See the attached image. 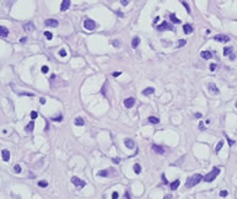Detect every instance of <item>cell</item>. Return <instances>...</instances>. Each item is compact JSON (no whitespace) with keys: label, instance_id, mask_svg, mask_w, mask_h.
Segmentation results:
<instances>
[{"label":"cell","instance_id":"cell-2","mask_svg":"<svg viewBox=\"0 0 237 199\" xmlns=\"http://www.w3.org/2000/svg\"><path fill=\"white\" fill-rule=\"evenodd\" d=\"M219 173H220V168H219V167H214V168H213V170L210 171L209 173L203 178V181H204V182H208V183H210V182H213V181L219 176Z\"/></svg>","mask_w":237,"mask_h":199},{"label":"cell","instance_id":"cell-38","mask_svg":"<svg viewBox=\"0 0 237 199\" xmlns=\"http://www.w3.org/2000/svg\"><path fill=\"white\" fill-rule=\"evenodd\" d=\"M20 96L21 95H22V96H31V97H32V96H33V94H31V92H17Z\"/></svg>","mask_w":237,"mask_h":199},{"label":"cell","instance_id":"cell-45","mask_svg":"<svg viewBox=\"0 0 237 199\" xmlns=\"http://www.w3.org/2000/svg\"><path fill=\"white\" fill-rule=\"evenodd\" d=\"M122 73L120 71H114V73H113L112 75H113V76H114V78H117V76H119V75H120Z\"/></svg>","mask_w":237,"mask_h":199},{"label":"cell","instance_id":"cell-12","mask_svg":"<svg viewBox=\"0 0 237 199\" xmlns=\"http://www.w3.org/2000/svg\"><path fill=\"white\" fill-rule=\"evenodd\" d=\"M200 57L203 59H205V60H208V59H210L213 57V53L209 52V51H203V52H200Z\"/></svg>","mask_w":237,"mask_h":199},{"label":"cell","instance_id":"cell-18","mask_svg":"<svg viewBox=\"0 0 237 199\" xmlns=\"http://www.w3.org/2000/svg\"><path fill=\"white\" fill-rule=\"evenodd\" d=\"M183 31H184L186 35H189V33H192V32H193V26L189 25V23H187V25L183 26Z\"/></svg>","mask_w":237,"mask_h":199},{"label":"cell","instance_id":"cell-27","mask_svg":"<svg viewBox=\"0 0 237 199\" xmlns=\"http://www.w3.org/2000/svg\"><path fill=\"white\" fill-rule=\"evenodd\" d=\"M222 146H224V140H220V141H219V144L216 145V148H215V152L218 154V152L220 151V150L222 149Z\"/></svg>","mask_w":237,"mask_h":199},{"label":"cell","instance_id":"cell-54","mask_svg":"<svg viewBox=\"0 0 237 199\" xmlns=\"http://www.w3.org/2000/svg\"><path fill=\"white\" fill-rule=\"evenodd\" d=\"M236 107H237V102H236Z\"/></svg>","mask_w":237,"mask_h":199},{"label":"cell","instance_id":"cell-26","mask_svg":"<svg viewBox=\"0 0 237 199\" xmlns=\"http://www.w3.org/2000/svg\"><path fill=\"white\" fill-rule=\"evenodd\" d=\"M150 123H152V124H157V123L160 122V119L157 117H154V116H151V117H149V119H148Z\"/></svg>","mask_w":237,"mask_h":199},{"label":"cell","instance_id":"cell-25","mask_svg":"<svg viewBox=\"0 0 237 199\" xmlns=\"http://www.w3.org/2000/svg\"><path fill=\"white\" fill-rule=\"evenodd\" d=\"M75 125H84L85 124V122H84V119L81 117H78V118H75Z\"/></svg>","mask_w":237,"mask_h":199},{"label":"cell","instance_id":"cell-10","mask_svg":"<svg viewBox=\"0 0 237 199\" xmlns=\"http://www.w3.org/2000/svg\"><path fill=\"white\" fill-rule=\"evenodd\" d=\"M152 150L156 152V154H160V155H162V154H165V149L162 148V146H160V145H152Z\"/></svg>","mask_w":237,"mask_h":199},{"label":"cell","instance_id":"cell-24","mask_svg":"<svg viewBox=\"0 0 237 199\" xmlns=\"http://www.w3.org/2000/svg\"><path fill=\"white\" fill-rule=\"evenodd\" d=\"M139 43H140L139 37H134L133 41H132V47H133V48H136V47L139 46Z\"/></svg>","mask_w":237,"mask_h":199},{"label":"cell","instance_id":"cell-19","mask_svg":"<svg viewBox=\"0 0 237 199\" xmlns=\"http://www.w3.org/2000/svg\"><path fill=\"white\" fill-rule=\"evenodd\" d=\"M179 184H181L179 179H176V181H173V182H172V183L170 184V187H171V189H172V191H176L177 188L179 187Z\"/></svg>","mask_w":237,"mask_h":199},{"label":"cell","instance_id":"cell-41","mask_svg":"<svg viewBox=\"0 0 237 199\" xmlns=\"http://www.w3.org/2000/svg\"><path fill=\"white\" fill-rule=\"evenodd\" d=\"M226 138H227V141H229V145H230V146H232V145L235 144V141L233 140H231V139L227 137V134H226Z\"/></svg>","mask_w":237,"mask_h":199},{"label":"cell","instance_id":"cell-32","mask_svg":"<svg viewBox=\"0 0 237 199\" xmlns=\"http://www.w3.org/2000/svg\"><path fill=\"white\" fill-rule=\"evenodd\" d=\"M14 171L16 172V173H20V172H21V166L20 165H15L14 166Z\"/></svg>","mask_w":237,"mask_h":199},{"label":"cell","instance_id":"cell-28","mask_svg":"<svg viewBox=\"0 0 237 199\" xmlns=\"http://www.w3.org/2000/svg\"><path fill=\"white\" fill-rule=\"evenodd\" d=\"M134 172H135V173L136 175H139L140 173V172H141V166H140L139 164H135V165H134Z\"/></svg>","mask_w":237,"mask_h":199},{"label":"cell","instance_id":"cell-50","mask_svg":"<svg viewBox=\"0 0 237 199\" xmlns=\"http://www.w3.org/2000/svg\"><path fill=\"white\" fill-rule=\"evenodd\" d=\"M199 128H200V130H204V129H205V128H204V124H203L202 122H200V124H199Z\"/></svg>","mask_w":237,"mask_h":199},{"label":"cell","instance_id":"cell-14","mask_svg":"<svg viewBox=\"0 0 237 199\" xmlns=\"http://www.w3.org/2000/svg\"><path fill=\"white\" fill-rule=\"evenodd\" d=\"M1 155H3V161H5V162H8V161L10 160V151L6 149H4L1 151Z\"/></svg>","mask_w":237,"mask_h":199},{"label":"cell","instance_id":"cell-34","mask_svg":"<svg viewBox=\"0 0 237 199\" xmlns=\"http://www.w3.org/2000/svg\"><path fill=\"white\" fill-rule=\"evenodd\" d=\"M38 186H39V187H43V188H44V187H47V186H48V183H47L46 181H39V182H38Z\"/></svg>","mask_w":237,"mask_h":199},{"label":"cell","instance_id":"cell-52","mask_svg":"<svg viewBox=\"0 0 237 199\" xmlns=\"http://www.w3.org/2000/svg\"><path fill=\"white\" fill-rule=\"evenodd\" d=\"M195 118H198V119L202 118V113H195Z\"/></svg>","mask_w":237,"mask_h":199},{"label":"cell","instance_id":"cell-53","mask_svg":"<svg viewBox=\"0 0 237 199\" xmlns=\"http://www.w3.org/2000/svg\"><path fill=\"white\" fill-rule=\"evenodd\" d=\"M235 57H236L235 54H231V55H230V58H231V59H235Z\"/></svg>","mask_w":237,"mask_h":199},{"label":"cell","instance_id":"cell-4","mask_svg":"<svg viewBox=\"0 0 237 199\" xmlns=\"http://www.w3.org/2000/svg\"><path fill=\"white\" fill-rule=\"evenodd\" d=\"M214 39L218 41V42H221V43H227L230 41V37L226 36V35H216L214 37Z\"/></svg>","mask_w":237,"mask_h":199},{"label":"cell","instance_id":"cell-36","mask_svg":"<svg viewBox=\"0 0 237 199\" xmlns=\"http://www.w3.org/2000/svg\"><path fill=\"white\" fill-rule=\"evenodd\" d=\"M182 4H183V6L186 8V10H187V11H188V12H190V8H189V5H188L186 1H182Z\"/></svg>","mask_w":237,"mask_h":199},{"label":"cell","instance_id":"cell-51","mask_svg":"<svg viewBox=\"0 0 237 199\" xmlns=\"http://www.w3.org/2000/svg\"><path fill=\"white\" fill-rule=\"evenodd\" d=\"M26 41H27V38H26V37H23V38H21V39H20V43H25Z\"/></svg>","mask_w":237,"mask_h":199},{"label":"cell","instance_id":"cell-11","mask_svg":"<svg viewBox=\"0 0 237 199\" xmlns=\"http://www.w3.org/2000/svg\"><path fill=\"white\" fill-rule=\"evenodd\" d=\"M113 168H109V170H102V171H100L98 173H97V176L98 177H109L111 176V171H112Z\"/></svg>","mask_w":237,"mask_h":199},{"label":"cell","instance_id":"cell-15","mask_svg":"<svg viewBox=\"0 0 237 199\" xmlns=\"http://www.w3.org/2000/svg\"><path fill=\"white\" fill-rule=\"evenodd\" d=\"M124 144H125V146L129 148V149H134V148H135V143H134L132 139H128L127 138L125 140H124Z\"/></svg>","mask_w":237,"mask_h":199},{"label":"cell","instance_id":"cell-29","mask_svg":"<svg viewBox=\"0 0 237 199\" xmlns=\"http://www.w3.org/2000/svg\"><path fill=\"white\" fill-rule=\"evenodd\" d=\"M186 43H187L186 39H179L178 43H177V47H184V46H186Z\"/></svg>","mask_w":237,"mask_h":199},{"label":"cell","instance_id":"cell-20","mask_svg":"<svg viewBox=\"0 0 237 199\" xmlns=\"http://www.w3.org/2000/svg\"><path fill=\"white\" fill-rule=\"evenodd\" d=\"M154 92H155V89L154 87H148V89H145L143 91V95L144 96H149V95H152Z\"/></svg>","mask_w":237,"mask_h":199},{"label":"cell","instance_id":"cell-1","mask_svg":"<svg viewBox=\"0 0 237 199\" xmlns=\"http://www.w3.org/2000/svg\"><path fill=\"white\" fill-rule=\"evenodd\" d=\"M202 181H203V176H202L200 173H197V175H194V176H192L186 182V187H187V188L194 187L195 184H198L199 182H202Z\"/></svg>","mask_w":237,"mask_h":199},{"label":"cell","instance_id":"cell-43","mask_svg":"<svg viewBox=\"0 0 237 199\" xmlns=\"http://www.w3.org/2000/svg\"><path fill=\"white\" fill-rule=\"evenodd\" d=\"M120 4L123 5V6H127V5L129 4V1H128V0H122V1H120Z\"/></svg>","mask_w":237,"mask_h":199},{"label":"cell","instance_id":"cell-42","mask_svg":"<svg viewBox=\"0 0 237 199\" xmlns=\"http://www.w3.org/2000/svg\"><path fill=\"white\" fill-rule=\"evenodd\" d=\"M112 199H118V193L117 192H113L112 193Z\"/></svg>","mask_w":237,"mask_h":199},{"label":"cell","instance_id":"cell-30","mask_svg":"<svg viewBox=\"0 0 237 199\" xmlns=\"http://www.w3.org/2000/svg\"><path fill=\"white\" fill-rule=\"evenodd\" d=\"M44 36H46V38H47V39H49V41L53 38V35L49 31H46V32H44Z\"/></svg>","mask_w":237,"mask_h":199},{"label":"cell","instance_id":"cell-46","mask_svg":"<svg viewBox=\"0 0 237 199\" xmlns=\"http://www.w3.org/2000/svg\"><path fill=\"white\" fill-rule=\"evenodd\" d=\"M215 69H216V64H211V65H210V70L214 71Z\"/></svg>","mask_w":237,"mask_h":199},{"label":"cell","instance_id":"cell-22","mask_svg":"<svg viewBox=\"0 0 237 199\" xmlns=\"http://www.w3.org/2000/svg\"><path fill=\"white\" fill-rule=\"evenodd\" d=\"M33 128H35V122H30L25 127V130L27 133H31L32 130H33Z\"/></svg>","mask_w":237,"mask_h":199},{"label":"cell","instance_id":"cell-5","mask_svg":"<svg viewBox=\"0 0 237 199\" xmlns=\"http://www.w3.org/2000/svg\"><path fill=\"white\" fill-rule=\"evenodd\" d=\"M71 182H73L74 186H76V187H79V188H84V187H85V182H84L82 179H80L79 177H73V178H71Z\"/></svg>","mask_w":237,"mask_h":199},{"label":"cell","instance_id":"cell-21","mask_svg":"<svg viewBox=\"0 0 237 199\" xmlns=\"http://www.w3.org/2000/svg\"><path fill=\"white\" fill-rule=\"evenodd\" d=\"M232 51H233L232 47H225V48H224V55H225V57L231 55V54H232Z\"/></svg>","mask_w":237,"mask_h":199},{"label":"cell","instance_id":"cell-49","mask_svg":"<svg viewBox=\"0 0 237 199\" xmlns=\"http://www.w3.org/2000/svg\"><path fill=\"white\" fill-rule=\"evenodd\" d=\"M162 179H163V184H167L168 182L166 181V177H165V175H162Z\"/></svg>","mask_w":237,"mask_h":199},{"label":"cell","instance_id":"cell-37","mask_svg":"<svg viewBox=\"0 0 237 199\" xmlns=\"http://www.w3.org/2000/svg\"><path fill=\"white\" fill-rule=\"evenodd\" d=\"M112 44H113V47H119L120 46V42L118 41V39H114V41L112 42Z\"/></svg>","mask_w":237,"mask_h":199},{"label":"cell","instance_id":"cell-47","mask_svg":"<svg viewBox=\"0 0 237 199\" xmlns=\"http://www.w3.org/2000/svg\"><path fill=\"white\" fill-rule=\"evenodd\" d=\"M124 199H132V198H130V195H129V193H128V192H125V193H124Z\"/></svg>","mask_w":237,"mask_h":199},{"label":"cell","instance_id":"cell-9","mask_svg":"<svg viewBox=\"0 0 237 199\" xmlns=\"http://www.w3.org/2000/svg\"><path fill=\"white\" fill-rule=\"evenodd\" d=\"M208 90H209L211 94H215V95L219 94V89H218V86L215 85L214 82H209V84H208Z\"/></svg>","mask_w":237,"mask_h":199},{"label":"cell","instance_id":"cell-16","mask_svg":"<svg viewBox=\"0 0 237 199\" xmlns=\"http://www.w3.org/2000/svg\"><path fill=\"white\" fill-rule=\"evenodd\" d=\"M9 36V30L5 26H0V37H8Z\"/></svg>","mask_w":237,"mask_h":199},{"label":"cell","instance_id":"cell-48","mask_svg":"<svg viewBox=\"0 0 237 199\" xmlns=\"http://www.w3.org/2000/svg\"><path fill=\"white\" fill-rule=\"evenodd\" d=\"M39 102H41V105H44V103H46V98H44V97H42V98L39 100Z\"/></svg>","mask_w":237,"mask_h":199},{"label":"cell","instance_id":"cell-3","mask_svg":"<svg viewBox=\"0 0 237 199\" xmlns=\"http://www.w3.org/2000/svg\"><path fill=\"white\" fill-rule=\"evenodd\" d=\"M84 27L86 30H89V31H92V30L96 28V23H95L93 20L87 19V20H85V22H84Z\"/></svg>","mask_w":237,"mask_h":199},{"label":"cell","instance_id":"cell-13","mask_svg":"<svg viewBox=\"0 0 237 199\" xmlns=\"http://www.w3.org/2000/svg\"><path fill=\"white\" fill-rule=\"evenodd\" d=\"M70 4H71V3H70L69 0H63V1H62V5H60V10H62V11H65V10H68V9L70 8Z\"/></svg>","mask_w":237,"mask_h":199},{"label":"cell","instance_id":"cell-40","mask_svg":"<svg viewBox=\"0 0 237 199\" xmlns=\"http://www.w3.org/2000/svg\"><path fill=\"white\" fill-rule=\"evenodd\" d=\"M48 70H49V69H48V66H47V65H43V66H42V73H43V74L48 73Z\"/></svg>","mask_w":237,"mask_h":199},{"label":"cell","instance_id":"cell-6","mask_svg":"<svg viewBox=\"0 0 237 199\" xmlns=\"http://www.w3.org/2000/svg\"><path fill=\"white\" fill-rule=\"evenodd\" d=\"M58 20L55 19H48L46 20V26H48V27H58Z\"/></svg>","mask_w":237,"mask_h":199},{"label":"cell","instance_id":"cell-33","mask_svg":"<svg viewBox=\"0 0 237 199\" xmlns=\"http://www.w3.org/2000/svg\"><path fill=\"white\" fill-rule=\"evenodd\" d=\"M37 117H38V113H37L36 111H32L31 112V118H32V119H36Z\"/></svg>","mask_w":237,"mask_h":199},{"label":"cell","instance_id":"cell-23","mask_svg":"<svg viewBox=\"0 0 237 199\" xmlns=\"http://www.w3.org/2000/svg\"><path fill=\"white\" fill-rule=\"evenodd\" d=\"M170 19H171V21H172L173 23H181V20H179L178 17H176L175 14H171V15H170Z\"/></svg>","mask_w":237,"mask_h":199},{"label":"cell","instance_id":"cell-35","mask_svg":"<svg viewBox=\"0 0 237 199\" xmlns=\"http://www.w3.org/2000/svg\"><path fill=\"white\" fill-rule=\"evenodd\" d=\"M227 195H229V192L227 191H221V192H220V197L225 198V197H227Z\"/></svg>","mask_w":237,"mask_h":199},{"label":"cell","instance_id":"cell-44","mask_svg":"<svg viewBox=\"0 0 237 199\" xmlns=\"http://www.w3.org/2000/svg\"><path fill=\"white\" fill-rule=\"evenodd\" d=\"M113 162H114V164H119L120 162V159L119 157H114V159H113Z\"/></svg>","mask_w":237,"mask_h":199},{"label":"cell","instance_id":"cell-7","mask_svg":"<svg viewBox=\"0 0 237 199\" xmlns=\"http://www.w3.org/2000/svg\"><path fill=\"white\" fill-rule=\"evenodd\" d=\"M134 105H135V98L134 97H129V98L124 100V106L127 107V108H132Z\"/></svg>","mask_w":237,"mask_h":199},{"label":"cell","instance_id":"cell-17","mask_svg":"<svg viewBox=\"0 0 237 199\" xmlns=\"http://www.w3.org/2000/svg\"><path fill=\"white\" fill-rule=\"evenodd\" d=\"M23 28L26 32H32V31H35V25H33V22H28L23 26Z\"/></svg>","mask_w":237,"mask_h":199},{"label":"cell","instance_id":"cell-8","mask_svg":"<svg viewBox=\"0 0 237 199\" xmlns=\"http://www.w3.org/2000/svg\"><path fill=\"white\" fill-rule=\"evenodd\" d=\"M172 28H173V27H172V26L168 23V22H166V21H163V22L162 23H161V25H159L157 26V30L159 31H165V30H172Z\"/></svg>","mask_w":237,"mask_h":199},{"label":"cell","instance_id":"cell-31","mask_svg":"<svg viewBox=\"0 0 237 199\" xmlns=\"http://www.w3.org/2000/svg\"><path fill=\"white\" fill-rule=\"evenodd\" d=\"M62 119H63V116L62 114H59L58 117H53L52 118V121H54V122H62Z\"/></svg>","mask_w":237,"mask_h":199},{"label":"cell","instance_id":"cell-39","mask_svg":"<svg viewBox=\"0 0 237 199\" xmlns=\"http://www.w3.org/2000/svg\"><path fill=\"white\" fill-rule=\"evenodd\" d=\"M59 55L65 57V55H66V51H65V49H60V51H59Z\"/></svg>","mask_w":237,"mask_h":199}]
</instances>
